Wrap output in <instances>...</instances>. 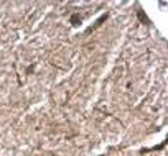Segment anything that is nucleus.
Segmentation results:
<instances>
[{"label": "nucleus", "instance_id": "nucleus-1", "mask_svg": "<svg viewBox=\"0 0 168 156\" xmlns=\"http://www.w3.org/2000/svg\"><path fill=\"white\" fill-rule=\"evenodd\" d=\"M79 21H81V17H79V15H73V17H71V23H73L74 26L79 25Z\"/></svg>", "mask_w": 168, "mask_h": 156}]
</instances>
